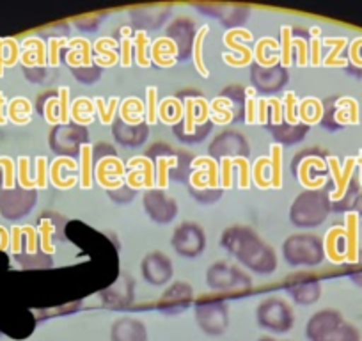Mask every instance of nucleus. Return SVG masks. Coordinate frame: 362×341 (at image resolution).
<instances>
[{
  "label": "nucleus",
  "mask_w": 362,
  "mask_h": 341,
  "mask_svg": "<svg viewBox=\"0 0 362 341\" xmlns=\"http://www.w3.org/2000/svg\"><path fill=\"white\" fill-rule=\"evenodd\" d=\"M18 180L23 189H33V187H36V182L29 180V158L27 156H20L18 160Z\"/></svg>",
  "instance_id": "14"
},
{
  "label": "nucleus",
  "mask_w": 362,
  "mask_h": 341,
  "mask_svg": "<svg viewBox=\"0 0 362 341\" xmlns=\"http://www.w3.org/2000/svg\"><path fill=\"white\" fill-rule=\"evenodd\" d=\"M4 47L9 48V57L6 59V66H15L20 57L18 43L15 40H11V37H8V40H4Z\"/></svg>",
  "instance_id": "29"
},
{
  "label": "nucleus",
  "mask_w": 362,
  "mask_h": 341,
  "mask_svg": "<svg viewBox=\"0 0 362 341\" xmlns=\"http://www.w3.org/2000/svg\"><path fill=\"white\" fill-rule=\"evenodd\" d=\"M263 341H272V340H263Z\"/></svg>",
  "instance_id": "48"
},
{
  "label": "nucleus",
  "mask_w": 362,
  "mask_h": 341,
  "mask_svg": "<svg viewBox=\"0 0 362 341\" xmlns=\"http://www.w3.org/2000/svg\"><path fill=\"white\" fill-rule=\"evenodd\" d=\"M268 105L274 107V123L279 125L281 121H283V105H281V100H276V98H272V100H267Z\"/></svg>",
  "instance_id": "37"
},
{
  "label": "nucleus",
  "mask_w": 362,
  "mask_h": 341,
  "mask_svg": "<svg viewBox=\"0 0 362 341\" xmlns=\"http://www.w3.org/2000/svg\"><path fill=\"white\" fill-rule=\"evenodd\" d=\"M36 169H37V180H36V187L40 189H45L47 187V158L45 156H37L36 160Z\"/></svg>",
  "instance_id": "26"
},
{
  "label": "nucleus",
  "mask_w": 362,
  "mask_h": 341,
  "mask_svg": "<svg viewBox=\"0 0 362 341\" xmlns=\"http://www.w3.org/2000/svg\"><path fill=\"white\" fill-rule=\"evenodd\" d=\"M121 50H123V57H121V64L124 68L132 64V41L128 37H123V43H121Z\"/></svg>",
  "instance_id": "34"
},
{
  "label": "nucleus",
  "mask_w": 362,
  "mask_h": 341,
  "mask_svg": "<svg viewBox=\"0 0 362 341\" xmlns=\"http://www.w3.org/2000/svg\"><path fill=\"white\" fill-rule=\"evenodd\" d=\"M272 187H283V148L272 144Z\"/></svg>",
  "instance_id": "7"
},
{
  "label": "nucleus",
  "mask_w": 362,
  "mask_h": 341,
  "mask_svg": "<svg viewBox=\"0 0 362 341\" xmlns=\"http://www.w3.org/2000/svg\"><path fill=\"white\" fill-rule=\"evenodd\" d=\"M346 43H348L346 37H325L322 45H329V47H334V48H332V52L329 54V57L323 61V64H325V66H339V68H344L348 62L343 61V59H337V57H339L341 50L346 47Z\"/></svg>",
  "instance_id": "5"
},
{
  "label": "nucleus",
  "mask_w": 362,
  "mask_h": 341,
  "mask_svg": "<svg viewBox=\"0 0 362 341\" xmlns=\"http://www.w3.org/2000/svg\"><path fill=\"white\" fill-rule=\"evenodd\" d=\"M40 233H41V245H43V250L47 254H54L55 253V245L52 243L50 236L52 233H54V226H52L50 221H43L41 222V228H40Z\"/></svg>",
  "instance_id": "13"
},
{
  "label": "nucleus",
  "mask_w": 362,
  "mask_h": 341,
  "mask_svg": "<svg viewBox=\"0 0 362 341\" xmlns=\"http://www.w3.org/2000/svg\"><path fill=\"white\" fill-rule=\"evenodd\" d=\"M68 45V40H52L50 41V54H48V62L52 66H59V48Z\"/></svg>",
  "instance_id": "30"
},
{
  "label": "nucleus",
  "mask_w": 362,
  "mask_h": 341,
  "mask_svg": "<svg viewBox=\"0 0 362 341\" xmlns=\"http://www.w3.org/2000/svg\"><path fill=\"white\" fill-rule=\"evenodd\" d=\"M68 45H71V47H78L80 48V54H82V64L83 66H89L90 64V45H89V41L87 40H80V37H76V40H73L71 43H68Z\"/></svg>",
  "instance_id": "27"
},
{
  "label": "nucleus",
  "mask_w": 362,
  "mask_h": 341,
  "mask_svg": "<svg viewBox=\"0 0 362 341\" xmlns=\"http://www.w3.org/2000/svg\"><path fill=\"white\" fill-rule=\"evenodd\" d=\"M82 153V187L83 189H89L90 183H93V146L83 144L80 148Z\"/></svg>",
  "instance_id": "8"
},
{
  "label": "nucleus",
  "mask_w": 362,
  "mask_h": 341,
  "mask_svg": "<svg viewBox=\"0 0 362 341\" xmlns=\"http://www.w3.org/2000/svg\"><path fill=\"white\" fill-rule=\"evenodd\" d=\"M177 158L173 156V158H160L158 160V187L165 189L167 187V178H169V167H176Z\"/></svg>",
  "instance_id": "15"
},
{
  "label": "nucleus",
  "mask_w": 362,
  "mask_h": 341,
  "mask_svg": "<svg viewBox=\"0 0 362 341\" xmlns=\"http://www.w3.org/2000/svg\"><path fill=\"white\" fill-rule=\"evenodd\" d=\"M158 109H156V88L148 89V123L155 125L158 120Z\"/></svg>",
  "instance_id": "24"
},
{
  "label": "nucleus",
  "mask_w": 362,
  "mask_h": 341,
  "mask_svg": "<svg viewBox=\"0 0 362 341\" xmlns=\"http://www.w3.org/2000/svg\"><path fill=\"white\" fill-rule=\"evenodd\" d=\"M337 105L348 107V114H350V123L351 125H358V103L355 102L354 98H343L337 102Z\"/></svg>",
  "instance_id": "28"
},
{
  "label": "nucleus",
  "mask_w": 362,
  "mask_h": 341,
  "mask_svg": "<svg viewBox=\"0 0 362 341\" xmlns=\"http://www.w3.org/2000/svg\"><path fill=\"white\" fill-rule=\"evenodd\" d=\"M20 242H22V228H13V242L11 250L15 254L20 253Z\"/></svg>",
  "instance_id": "41"
},
{
  "label": "nucleus",
  "mask_w": 362,
  "mask_h": 341,
  "mask_svg": "<svg viewBox=\"0 0 362 341\" xmlns=\"http://www.w3.org/2000/svg\"><path fill=\"white\" fill-rule=\"evenodd\" d=\"M4 105H6V98H4V95H2V93H0V125H6Z\"/></svg>",
  "instance_id": "45"
},
{
  "label": "nucleus",
  "mask_w": 362,
  "mask_h": 341,
  "mask_svg": "<svg viewBox=\"0 0 362 341\" xmlns=\"http://www.w3.org/2000/svg\"><path fill=\"white\" fill-rule=\"evenodd\" d=\"M355 166H357V158H355V156H348L346 162H344V169H341L339 160H337L336 156H329L330 173H332L334 182H336V185H337V189L330 194V200L337 201L344 196L348 183H350L351 175H354Z\"/></svg>",
  "instance_id": "1"
},
{
  "label": "nucleus",
  "mask_w": 362,
  "mask_h": 341,
  "mask_svg": "<svg viewBox=\"0 0 362 341\" xmlns=\"http://www.w3.org/2000/svg\"><path fill=\"white\" fill-rule=\"evenodd\" d=\"M257 110H256V100H247V123H256L257 121Z\"/></svg>",
  "instance_id": "39"
},
{
  "label": "nucleus",
  "mask_w": 362,
  "mask_h": 341,
  "mask_svg": "<svg viewBox=\"0 0 362 341\" xmlns=\"http://www.w3.org/2000/svg\"><path fill=\"white\" fill-rule=\"evenodd\" d=\"M117 103H119V100L112 98V100H110V107H109V109H105V103H103V100H100V98L95 100V105L98 107L100 117H102L103 125L112 123L114 114H116V109H117Z\"/></svg>",
  "instance_id": "12"
},
{
  "label": "nucleus",
  "mask_w": 362,
  "mask_h": 341,
  "mask_svg": "<svg viewBox=\"0 0 362 341\" xmlns=\"http://www.w3.org/2000/svg\"><path fill=\"white\" fill-rule=\"evenodd\" d=\"M267 100H259V102H257V121H259L261 125L267 123Z\"/></svg>",
  "instance_id": "42"
},
{
  "label": "nucleus",
  "mask_w": 362,
  "mask_h": 341,
  "mask_svg": "<svg viewBox=\"0 0 362 341\" xmlns=\"http://www.w3.org/2000/svg\"><path fill=\"white\" fill-rule=\"evenodd\" d=\"M208 30H210L208 27H203V29L197 33L196 43H194V62H196L197 69H199V73L203 76H208V69L203 62V41H204V37H206Z\"/></svg>",
  "instance_id": "9"
},
{
  "label": "nucleus",
  "mask_w": 362,
  "mask_h": 341,
  "mask_svg": "<svg viewBox=\"0 0 362 341\" xmlns=\"http://www.w3.org/2000/svg\"><path fill=\"white\" fill-rule=\"evenodd\" d=\"M291 47H297L298 48V64L300 66H308V50H309V47H308V43H305V41H302V40H293L291 41Z\"/></svg>",
  "instance_id": "33"
},
{
  "label": "nucleus",
  "mask_w": 362,
  "mask_h": 341,
  "mask_svg": "<svg viewBox=\"0 0 362 341\" xmlns=\"http://www.w3.org/2000/svg\"><path fill=\"white\" fill-rule=\"evenodd\" d=\"M0 166L4 167V187L6 189H13L15 187V163L9 156H2Z\"/></svg>",
  "instance_id": "17"
},
{
  "label": "nucleus",
  "mask_w": 362,
  "mask_h": 341,
  "mask_svg": "<svg viewBox=\"0 0 362 341\" xmlns=\"http://www.w3.org/2000/svg\"><path fill=\"white\" fill-rule=\"evenodd\" d=\"M311 33H313V36H315V37L320 36V29H318V27H315V29H313Z\"/></svg>",
  "instance_id": "47"
},
{
  "label": "nucleus",
  "mask_w": 362,
  "mask_h": 341,
  "mask_svg": "<svg viewBox=\"0 0 362 341\" xmlns=\"http://www.w3.org/2000/svg\"><path fill=\"white\" fill-rule=\"evenodd\" d=\"M224 43L228 45V47L235 48V50L238 52V54H242L243 57H245V59H243L242 66H247V64H249L250 61H252V52H250L249 48L242 47V45H236V43H233V30H229V33L226 34V36H224Z\"/></svg>",
  "instance_id": "22"
},
{
  "label": "nucleus",
  "mask_w": 362,
  "mask_h": 341,
  "mask_svg": "<svg viewBox=\"0 0 362 341\" xmlns=\"http://www.w3.org/2000/svg\"><path fill=\"white\" fill-rule=\"evenodd\" d=\"M231 162L236 163V166H240V169H242V180H240V187H242V189H247V187H249V182H250L249 160L243 158V156H236V158H231Z\"/></svg>",
  "instance_id": "25"
},
{
  "label": "nucleus",
  "mask_w": 362,
  "mask_h": 341,
  "mask_svg": "<svg viewBox=\"0 0 362 341\" xmlns=\"http://www.w3.org/2000/svg\"><path fill=\"white\" fill-rule=\"evenodd\" d=\"M36 47V64L43 66L47 64V50H45V43L37 37H29L25 40V47Z\"/></svg>",
  "instance_id": "23"
},
{
  "label": "nucleus",
  "mask_w": 362,
  "mask_h": 341,
  "mask_svg": "<svg viewBox=\"0 0 362 341\" xmlns=\"http://www.w3.org/2000/svg\"><path fill=\"white\" fill-rule=\"evenodd\" d=\"M231 158L229 156H224V160H222V183H224L226 189H229L233 183V176H231Z\"/></svg>",
  "instance_id": "32"
},
{
  "label": "nucleus",
  "mask_w": 362,
  "mask_h": 341,
  "mask_svg": "<svg viewBox=\"0 0 362 341\" xmlns=\"http://www.w3.org/2000/svg\"><path fill=\"white\" fill-rule=\"evenodd\" d=\"M25 233L29 236V253L34 254L37 250V242H36V229L30 228V226H25Z\"/></svg>",
  "instance_id": "40"
},
{
  "label": "nucleus",
  "mask_w": 362,
  "mask_h": 341,
  "mask_svg": "<svg viewBox=\"0 0 362 341\" xmlns=\"http://www.w3.org/2000/svg\"><path fill=\"white\" fill-rule=\"evenodd\" d=\"M148 45L149 41L146 33H137V36H135V50H137V62L142 68H148V66L151 64L149 59L146 57V48H148Z\"/></svg>",
  "instance_id": "10"
},
{
  "label": "nucleus",
  "mask_w": 362,
  "mask_h": 341,
  "mask_svg": "<svg viewBox=\"0 0 362 341\" xmlns=\"http://www.w3.org/2000/svg\"><path fill=\"white\" fill-rule=\"evenodd\" d=\"M61 166H69V169L75 170L76 169V162L75 160H71L69 156H59V158L54 160V163H52L50 167V180L52 183H54L55 187H61V189H69V187H73L76 183V178H69L68 182H62L61 176H59V173H61Z\"/></svg>",
  "instance_id": "3"
},
{
  "label": "nucleus",
  "mask_w": 362,
  "mask_h": 341,
  "mask_svg": "<svg viewBox=\"0 0 362 341\" xmlns=\"http://www.w3.org/2000/svg\"><path fill=\"white\" fill-rule=\"evenodd\" d=\"M201 163H206L210 169L206 170L208 175V185L210 187H217L218 185V170H217V163H215L214 158H210V156H203V158H197L196 162H194V167L196 166H201Z\"/></svg>",
  "instance_id": "16"
},
{
  "label": "nucleus",
  "mask_w": 362,
  "mask_h": 341,
  "mask_svg": "<svg viewBox=\"0 0 362 341\" xmlns=\"http://www.w3.org/2000/svg\"><path fill=\"white\" fill-rule=\"evenodd\" d=\"M291 41H293V37H291V29H290V27H284V29H283V43H281V47H283V57H281V62H283V66H290L291 64V54H290Z\"/></svg>",
  "instance_id": "19"
},
{
  "label": "nucleus",
  "mask_w": 362,
  "mask_h": 341,
  "mask_svg": "<svg viewBox=\"0 0 362 341\" xmlns=\"http://www.w3.org/2000/svg\"><path fill=\"white\" fill-rule=\"evenodd\" d=\"M339 236H346L344 228H332L325 236V253L332 263L344 262V254H341L339 250H337V238H339Z\"/></svg>",
  "instance_id": "4"
},
{
  "label": "nucleus",
  "mask_w": 362,
  "mask_h": 341,
  "mask_svg": "<svg viewBox=\"0 0 362 341\" xmlns=\"http://www.w3.org/2000/svg\"><path fill=\"white\" fill-rule=\"evenodd\" d=\"M6 55H4V40H0V76L4 75V66H6Z\"/></svg>",
  "instance_id": "43"
},
{
  "label": "nucleus",
  "mask_w": 362,
  "mask_h": 341,
  "mask_svg": "<svg viewBox=\"0 0 362 341\" xmlns=\"http://www.w3.org/2000/svg\"><path fill=\"white\" fill-rule=\"evenodd\" d=\"M346 250H344V262L357 263L358 262V214L350 212L346 214Z\"/></svg>",
  "instance_id": "2"
},
{
  "label": "nucleus",
  "mask_w": 362,
  "mask_h": 341,
  "mask_svg": "<svg viewBox=\"0 0 362 341\" xmlns=\"http://www.w3.org/2000/svg\"><path fill=\"white\" fill-rule=\"evenodd\" d=\"M59 105H61V112H59V121H61L62 125H66L69 121V89L66 88H61L59 89Z\"/></svg>",
  "instance_id": "18"
},
{
  "label": "nucleus",
  "mask_w": 362,
  "mask_h": 341,
  "mask_svg": "<svg viewBox=\"0 0 362 341\" xmlns=\"http://www.w3.org/2000/svg\"><path fill=\"white\" fill-rule=\"evenodd\" d=\"M284 102H286V120L290 125H297L298 123V117L295 114V109H297V96L295 93H286L284 96Z\"/></svg>",
  "instance_id": "21"
},
{
  "label": "nucleus",
  "mask_w": 362,
  "mask_h": 341,
  "mask_svg": "<svg viewBox=\"0 0 362 341\" xmlns=\"http://www.w3.org/2000/svg\"><path fill=\"white\" fill-rule=\"evenodd\" d=\"M336 120L339 123H350V114H348V110H337Z\"/></svg>",
  "instance_id": "44"
},
{
  "label": "nucleus",
  "mask_w": 362,
  "mask_h": 341,
  "mask_svg": "<svg viewBox=\"0 0 362 341\" xmlns=\"http://www.w3.org/2000/svg\"><path fill=\"white\" fill-rule=\"evenodd\" d=\"M358 166H361V183H362V151H361V155H358Z\"/></svg>",
  "instance_id": "46"
},
{
  "label": "nucleus",
  "mask_w": 362,
  "mask_h": 341,
  "mask_svg": "<svg viewBox=\"0 0 362 341\" xmlns=\"http://www.w3.org/2000/svg\"><path fill=\"white\" fill-rule=\"evenodd\" d=\"M57 103H59V100H48L47 107H45V114H47V121H48V123H50V125L57 123V121H59V117L54 114V109H55V105H57Z\"/></svg>",
  "instance_id": "38"
},
{
  "label": "nucleus",
  "mask_w": 362,
  "mask_h": 341,
  "mask_svg": "<svg viewBox=\"0 0 362 341\" xmlns=\"http://www.w3.org/2000/svg\"><path fill=\"white\" fill-rule=\"evenodd\" d=\"M350 59H351V62H354V64L361 66V68H362V37H357V40L351 43Z\"/></svg>",
  "instance_id": "31"
},
{
  "label": "nucleus",
  "mask_w": 362,
  "mask_h": 341,
  "mask_svg": "<svg viewBox=\"0 0 362 341\" xmlns=\"http://www.w3.org/2000/svg\"><path fill=\"white\" fill-rule=\"evenodd\" d=\"M309 163H315L318 169H325V162H323L322 158H318V156H309V158H305L300 166V173H298V178H300L302 185L308 187V189H316V187L325 185V178H318V180H315V182H313V180H309V176H308Z\"/></svg>",
  "instance_id": "6"
},
{
  "label": "nucleus",
  "mask_w": 362,
  "mask_h": 341,
  "mask_svg": "<svg viewBox=\"0 0 362 341\" xmlns=\"http://www.w3.org/2000/svg\"><path fill=\"white\" fill-rule=\"evenodd\" d=\"M320 50H322V41L318 40V37H315V40H313V43H311V55H313V59H311V64L313 66H320L322 64V55H320Z\"/></svg>",
  "instance_id": "36"
},
{
  "label": "nucleus",
  "mask_w": 362,
  "mask_h": 341,
  "mask_svg": "<svg viewBox=\"0 0 362 341\" xmlns=\"http://www.w3.org/2000/svg\"><path fill=\"white\" fill-rule=\"evenodd\" d=\"M264 47H270V48H276V50H279L281 45L277 43L276 40H272V37H263V40L259 41V45H257V50H256L257 61H259L263 66L276 64V62L279 61V59H277V57H276V59H272V61H267V59H264Z\"/></svg>",
  "instance_id": "11"
},
{
  "label": "nucleus",
  "mask_w": 362,
  "mask_h": 341,
  "mask_svg": "<svg viewBox=\"0 0 362 341\" xmlns=\"http://www.w3.org/2000/svg\"><path fill=\"white\" fill-rule=\"evenodd\" d=\"M197 103V100H189L187 102V132L192 134L194 132V125H196V116H194V105Z\"/></svg>",
  "instance_id": "35"
},
{
  "label": "nucleus",
  "mask_w": 362,
  "mask_h": 341,
  "mask_svg": "<svg viewBox=\"0 0 362 341\" xmlns=\"http://www.w3.org/2000/svg\"><path fill=\"white\" fill-rule=\"evenodd\" d=\"M268 166H270V160H268L267 156H261V158L256 162V166H254V182H256L261 189L270 187V182H264L263 180V169Z\"/></svg>",
  "instance_id": "20"
}]
</instances>
